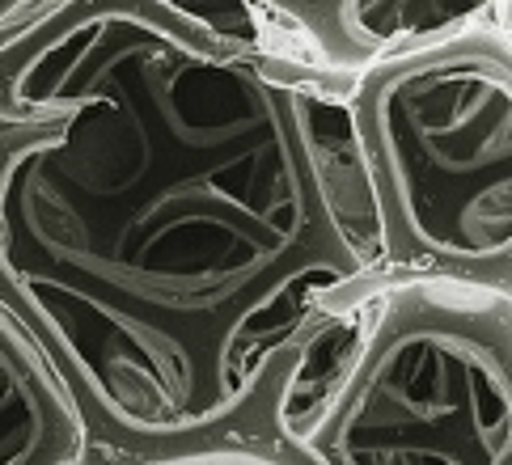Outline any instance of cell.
Here are the masks:
<instances>
[{
  "instance_id": "6",
  "label": "cell",
  "mask_w": 512,
  "mask_h": 465,
  "mask_svg": "<svg viewBox=\"0 0 512 465\" xmlns=\"http://www.w3.org/2000/svg\"><path fill=\"white\" fill-rule=\"evenodd\" d=\"M166 5L191 13L225 34H246V39L314 51L322 60L347 68L335 55V39H331L335 0H166Z\"/></svg>"
},
{
  "instance_id": "7",
  "label": "cell",
  "mask_w": 512,
  "mask_h": 465,
  "mask_svg": "<svg viewBox=\"0 0 512 465\" xmlns=\"http://www.w3.org/2000/svg\"><path fill=\"white\" fill-rule=\"evenodd\" d=\"M51 0H0V43L13 39L17 30H22L30 17H39Z\"/></svg>"
},
{
  "instance_id": "3",
  "label": "cell",
  "mask_w": 512,
  "mask_h": 465,
  "mask_svg": "<svg viewBox=\"0 0 512 465\" xmlns=\"http://www.w3.org/2000/svg\"><path fill=\"white\" fill-rule=\"evenodd\" d=\"M352 102L394 271L512 288V30L360 64Z\"/></svg>"
},
{
  "instance_id": "5",
  "label": "cell",
  "mask_w": 512,
  "mask_h": 465,
  "mask_svg": "<svg viewBox=\"0 0 512 465\" xmlns=\"http://www.w3.org/2000/svg\"><path fill=\"white\" fill-rule=\"evenodd\" d=\"M491 26H508V0H335L331 5L335 55L347 68Z\"/></svg>"
},
{
  "instance_id": "4",
  "label": "cell",
  "mask_w": 512,
  "mask_h": 465,
  "mask_svg": "<svg viewBox=\"0 0 512 465\" xmlns=\"http://www.w3.org/2000/svg\"><path fill=\"white\" fill-rule=\"evenodd\" d=\"M106 449L60 364L0 301V465H102Z\"/></svg>"
},
{
  "instance_id": "2",
  "label": "cell",
  "mask_w": 512,
  "mask_h": 465,
  "mask_svg": "<svg viewBox=\"0 0 512 465\" xmlns=\"http://www.w3.org/2000/svg\"><path fill=\"white\" fill-rule=\"evenodd\" d=\"M284 453L297 465H508L512 288L390 275L288 423Z\"/></svg>"
},
{
  "instance_id": "1",
  "label": "cell",
  "mask_w": 512,
  "mask_h": 465,
  "mask_svg": "<svg viewBox=\"0 0 512 465\" xmlns=\"http://www.w3.org/2000/svg\"><path fill=\"white\" fill-rule=\"evenodd\" d=\"M352 81L166 0H51L0 43V301L111 465L288 461L398 275Z\"/></svg>"
}]
</instances>
